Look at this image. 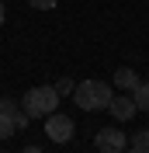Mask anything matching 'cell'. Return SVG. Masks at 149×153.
Instances as JSON below:
<instances>
[{
    "mask_svg": "<svg viewBox=\"0 0 149 153\" xmlns=\"http://www.w3.org/2000/svg\"><path fill=\"white\" fill-rule=\"evenodd\" d=\"M56 4H59V0H31V7H35V10H52Z\"/></svg>",
    "mask_w": 149,
    "mask_h": 153,
    "instance_id": "7c38bea8",
    "label": "cell"
},
{
    "mask_svg": "<svg viewBox=\"0 0 149 153\" xmlns=\"http://www.w3.org/2000/svg\"><path fill=\"white\" fill-rule=\"evenodd\" d=\"M132 101H135L139 111H149V84H139V87H135V91H132Z\"/></svg>",
    "mask_w": 149,
    "mask_h": 153,
    "instance_id": "52a82bcc",
    "label": "cell"
},
{
    "mask_svg": "<svg viewBox=\"0 0 149 153\" xmlns=\"http://www.w3.org/2000/svg\"><path fill=\"white\" fill-rule=\"evenodd\" d=\"M125 143H128V139H125L121 129H101L97 139H94V146H97L101 153H121V150H125Z\"/></svg>",
    "mask_w": 149,
    "mask_h": 153,
    "instance_id": "277c9868",
    "label": "cell"
},
{
    "mask_svg": "<svg viewBox=\"0 0 149 153\" xmlns=\"http://www.w3.org/2000/svg\"><path fill=\"white\" fill-rule=\"evenodd\" d=\"M142 80H139V73H135V70L132 66H121V70H114V87H118V91H135V87H139Z\"/></svg>",
    "mask_w": 149,
    "mask_h": 153,
    "instance_id": "8992f818",
    "label": "cell"
},
{
    "mask_svg": "<svg viewBox=\"0 0 149 153\" xmlns=\"http://www.w3.org/2000/svg\"><path fill=\"white\" fill-rule=\"evenodd\" d=\"M21 105H24V111H28L31 118H45V115H52L59 108V91H56V87H45V84L31 87Z\"/></svg>",
    "mask_w": 149,
    "mask_h": 153,
    "instance_id": "7a4b0ae2",
    "label": "cell"
},
{
    "mask_svg": "<svg viewBox=\"0 0 149 153\" xmlns=\"http://www.w3.org/2000/svg\"><path fill=\"white\" fill-rule=\"evenodd\" d=\"M108 111L118 118V122H128V118H135V101H132V94H114L111 97V105H108Z\"/></svg>",
    "mask_w": 149,
    "mask_h": 153,
    "instance_id": "5b68a950",
    "label": "cell"
},
{
    "mask_svg": "<svg viewBox=\"0 0 149 153\" xmlns=\"http://www.w3.org/2000/svg\"><path fill=\"white\" fill-rule=\"evenodd\" d=\"M21 153H42V146H24Z\"/></svg>",
    "mask_w": 149,
    "mask_h": 153,
    "instance_id": "4fadbf2b",
    "label": "cell"
},
{
    "mask_svg": "<svg viewBox=\"0 0 149 153\" xmlns=\"http://www.w3.org/2000/svg\"><path fill=\"white\" fill-rule=\"evenodd\" d=\"M111 84H104V80H83V84H76L73 91V101L76 108H83V111H104V108L111 105Z\"/></svg>",
    "mask_w": 149,
    "mask_h": 153,
    "instance_id": "6da1fadb",
    "label": "cell"
},
{
    "mask_svg": "<svg viewBox=\"0 0 149 153\" xmlns=\"http://www.w3.org/2000/svg\"><path fill=\"white\" fill-rule=\"evenodd\" d=\"M121 153H139V150H121Z\"/></svg>",
    "mask_w": 149,
    "mask_h": 153,
    "instance_id": "9a60e30c",
    "label": "cell"
},
{
    "mask_svg": "<svg viewBox=\"0 0 149 153\" xmlns=\"http://www.w3.org/2000/svg\"><path fill=\"white\" fill-rule=\"evenodd\" d=\"M4 18H7V10H4V0H0V25H4Z\"/></svg>",
    "mask_w": 149,
    "mask_h": 153,
    "instance_id": "5bb4252c",
    "label": "cell"
},
{
    "mask_svg": "<svg viewBox=\"0 0 149 153\" xmlns=\"http://www.w3.org/2000/svg\"><path fill=\"white\" fill-rule=\"evenodd\" d=\"M73 132H76L73 118H66V115H59V111H52V115L45 118V136L52 139V143H69Z\"/></svg>",
    "mask_w": 149,
    "mask_h": 153,
    "instance_id": "3957f363",
    "label": "cell"
},
{
    "mask_svg": "<svg viewBox=\"0 0 149 153\" xmlns=\"http://www.w3.org/2000/svg\"><path fill=\"white\" fill-rule=\"evenodd\" d=\"M14 132H18V122H14V115H0V139H10Z\"/></svg>",
    "mask_w": 149,
    "mask_h": 153,
    "instance_id": "ba28073f",
    "label": "cell"
},
{
    "mask_svg": "<svg viewBox=\"0 0 149 153\" xmlns=\"http://www.w3.org/2000/svg\"><path fill=\"white\" fill-rule=\"evenodd\" d=\"M0 153H4V150H0Z\"/></svg>",
    "mask_w": 149,
    "mask_h": 153,
    "instance_id": "2e32d148",
    "label": "cell"
},
{
    "mask_svg": "<svg viewBox=\"0 0 149 153\" xmlns=\"http://www.w3.org/2000/svg\"><path fill=\"white\" fill-rule=\"evenodd\" d=\"M132 150H139V153H149V129H139V132L132 136Z\"/></svg>",
    "mask_w": 149,
    "mask_h": 153,
    "instance_id": "9c48e42d",
    "label": "cell"
},
{
    "mask_svg": "<svg viewBox=\"0 0 149 153\" xmlns=\"http://www.w3.org/2000/svg\"><path fill=\"white\" fill-rule=\"evenodd\" d=\"M56 91H59V97H66V94L73 97V91H76V84H73V80H69V76H63V80H59V84H56Z\"/></svg>",
    "mask_w": 149,
    "mask_h": 153,
    "instance_id": "8fae6325",
    "label": "cell"
},
{
    "mask_svg": "<svg viewBox=\"0 0 149 153\" xmlns=\"http://www.w3.org/2000/svg\"><path fill=\"white\" fill-rule=\"evenodd\" d=\"M21 108H18V101L14 97H0V115H18Z\"/></svg>",
    "mask_w": 149,
    "mask_h": 153,
    "instance_id": "30bf717a",
    "label": "cell"
}]
</instances>
